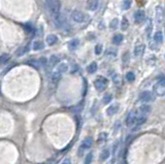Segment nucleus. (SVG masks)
<instances>
[{
	"label": "nucleus",
	"instance_id": "nucleus-1",
	"mask_svg": "<svg viewBox=\"0 0 165 164\" xmlns=\"http://www.w3.org/2000/svg\"><path fill=\"white\" fill-rule=\"evenodd\" d=\"M68 70V63L65 61L60 62L56 65V67L54 68V70L52 71V79L53 81H58L61 77L63 73H65Z\"/></svg>",
	"mask_w": 165,
	"mask_h": 164
},
{
	"label": "nucleus",
	"instance_id": "nucleus-2",
	"mask_svg": "<svg viewBox=\"0 0 165 164\" xmlns=\"http://www.w3.org/2000/svg\"><path fill=\"white\" fill-rule=\"evenodd\" d=\"M47 8L50 9L53 17V20L60 16V9H61V2L59 0H45Z\"/></svg>",
	"mask_w": 165,
	"mask_h": 164
},
{
	"label": "nucleus",
	"instance_id": "nucleus-3",
	"mask_svg": "<svg viewBox=\"0 0 165 164\" xmlns=\"http://www.w3.org/2000/svg\"><path fill=\"white\" fill-rule=\"evenodd\" d=\"M94 86L98 91L102 92L106 89V87H107V79H104V77H98V79H95Z\"/></svg>",
	"mask_w": 165,
	"mask_h": 164
},
{
	"label": "nucleus",
	"instance_id": "nucleus-4",
	"mask_svg": "<svg viewBox=\"0 0 165 164\" xmlns=\"http://www.w3.org/2000/svg\"><path fill=\"white\" fill-rule=\"evenodd\" d=\"M92 144H93V139L91 138V137H87V138L82 141V146L80 147L77 155H79V156H82V154H84L85 151L88 150V149H90L91 147H92Z\"/></svg>",
	"mask_w": 165,
	"mask_h": 164
},
{
	"label": "nucleus",
	"instance_id": "nucleus-5",
	"mask_svg": "<svg viewBox=\"0 0 165 164\" xmlns=\"http://www.w3.org/2000/svg\"><path fill=\"white\" fill-rule=\"evenodd\" d=\"M71 19L77 23H82L86 20V15L82 12H81V10L75 9L71 12Z\"/></svg>",
	"mask_w": 165,
	"mask_h": 164
},
{
	"label": "nucleus",
	"instance_id": "nucleus-6",
	"mask_svg": "<svg viewBox=\"0 0 165 164\" xmlns=\"http://www.w3.org/2000/svg\"><path fill=\"white\" fill-rule=\"evenodd\" d=\"M47 62V61L45 58H40V59H30V60H28L26 63H27L28 65L34 67V68H39L40 66L45 65Z\"/></svg>",
	"mask_w": 165,
	"mask_h": 164
},
{
	"label": "nucleus",
	"instance_id": "nucleus-7",
	"mask_svg": "<svg viewBox=\"0 0 165 164\" xmlns=\"http://www.w3.org/2000/svg\"><path fill=\"white\" fill-rule=\"evenodd\" d=\"M145 18V14L144 10H137L134 14V22L136 24H140L142 22H144Z\"/></svg>",
	"mask_w": 165,
	"mask_h": 164
},
{
	"label": "nucleus",
	"instance_id": "nucleus-8",
	"mask_svg": "<svg viewBox=\"0 0 165 164\" xmlns=\"http://www.w3.org/2000/svg\"><path fill=\"white\" fill-rule=\"evenodd\" d=\"M153 98H154L153 94H152V92H150V91H144L139 95V99L142 101H145V102H147V101H151Z\"/></svg>",
	"mask_w": 165,
	"mask_h": 164
},
{
	"label": "nucleus",
	"instance_id": "nucleus-9",
	"mask_svg": "<svg viewBox=\"0 0 165 164\" xmlns=\"http://www.w3.org/2000/svg\"><path fill=\"white\" fill-rule=\"evenodd\" d=\"M135 121H136V117H135L134 112H130V113L128 114L127 118H126V125H127V126H132Z\"/></svg>",
	"mask_w": 165,
	"mask_h": 164
},
{
	"label": "nucleus",
	"instance_id": "nucleus-10",
	"mask_svg": "<svg viewBox=\"0 0 165 164\" xmlns=\"http://www.w3.org/2000/svg\"><path fill=\"white\" fill-rule=\"evenodd\" d=\"M145 44H138V46H136L135 49H134V55H135L136 57H142L145 53Z\"/></svg>",
	"mask_w": 165,
	"mask_h": 164
},
{
	"label": "nucleus",
	"instance_id": "nucleus-11",
	"mask_svg": "<svg viewBox=\"0 0 165 164\" xmlns=\"http://www.w3.org/2000/svg\"><path fill=\"white\" fill-rule=\"evenodd\" d=\"M97 7H98V0H88V2H87V8L89 10L94 12V10L97 9Z\"/></svg>",
	"mask_w": 165,
	"mask_h": 164
},
{
	"label": "nucleus",
	"instance_id": "nucleus-12",
	"mask_svg": "<svg viewBox=\"0 0 165 164\" xmlns=\"http://www.w3.org/2000/svg\"><path fill=\"white\" fill-rule=\"evenodd\" d=\"M58 42V37L55 35V34H50V35L47 36V42L49 46H54Z\"/></svg>",
	"mask_w": 165,
	"mask_h": 164
},
{
	"label": "nucleus",
	"instance_id": "nucleus-13",
	"mask_svg": "<svg viewBox=\"0 0 165 164\" xmlns=\"http://www.w3.org/2000/svg\"><path fill=\"white\" fill-rule=\"evenodd\" d=\"M79 46H80V40L77 39V38H73V39H71L70 42H68V49L70 50V51L77 50V47Z\"/></svg>",
	"mask_w": 165,
	"mask_h": 164
},
{
	"label": "nucleus",
	"instance_id": "nucleus-14",
	"mask_svg": "<svg viewBox=\"0 0 165 164\" xmlns=\"http://www.w3.org/2000/svg\"><path fill=\"white\" fill-rule=\"evenodd\" d=\"M119 111V104H112L107 109H106V114L108 116H112Z\"/></svg>",
	"mask_w": 165,
	"mask_h": 164
},
{
	"label": "nucleus",
	"instance_id": "nucleus-15",
	"mask_svg": "<svg viewBox=\"0 0 165 164\" xmlns=\"http://www.w3.org/2000/svg\"><path fill=\"white\" fill-rule=\"evenodd\" d=\"M155 92L158 95H164L165 94V86L157 83V85L155 86Z\"/></svg>",
	"mask_w": 165,
	"mask_h": 164
},
{
	"label": "nucleus",
	"instance_id": "nucleus-16",
	"mask_svg": "<svg viewBox=\"0 0 165 164\" xmlns=\"http://www.w3.org/2000/svg\"><path fill=\"white\" fill-rule=\"evenodd\" d=\"M110 151L108 149H104L100 154V161H105L106 159L110 158Z\"/></svg>",
	"mask_w": 165,
	"mask_h": 164
},
{
	"label": "nucleus",
	"instance_id": "nucleus-17",
	"mask_svg": "<svg viewBox=\"0 0 165 164\" xmlns=\"http://www.w3.org/2000/svg\"><path fill=\"white\" fill-rule=\"evenodd\" d=\"M154 40H155L157 44H161L163 42V34L161 31H157L154 35Z\"/></svg>",
	"mask_w": 165,
	"mask_h": 164
},
{
	"label": "nucleus",
	"instance_id": "nucleus-18",
	"mask_svg": "<svg viewBox=\"0 0 165 164\" xmlns=\"http://www.w3.org/2000/svg\"><path fill=\"white\" fill-rule=\"evenodd\" d=\"M96 70H97L96 62H92V63L89 64L88 67H87V71H88L89 73H94V72H96Z\"/></svg>",
	"mask_w": 165,
	"mask_h": 164
},
{
	"label": "nucleus",
	"instance_id": "nucleus-19",
	"mask_svg": "<svg viewBox=\"0 0 165 164\" xmlns=\"http://www.w3.org/2000/svg\"><path fill=\"white\" fill-rule=\"evenodd\" d=\"M58 62H59V59H58L57 56H52L51 58H50V61H49V66L50 67H54V66H56L58 64Z\"/></svg>",
	"mask_w": 165,
	"mask_h": 164
},
{
	"label": "nucleus",
	"instance_id": "nucleus-20",
	"mask_svg": "<svg viewBox=\"0 0 165 164\" xmlns=\"http://www.w3.org/2000/svg\"><path fill=\"white\" fill-rule=\"evenodd\" d=\"M123 42V35L122 34H116V35L112 37V42L115 44H120Z\"/></svg>",
	"mask_w": 165,
	"mask_h": 164
},
{
	"label": "nucleus",
	"instance_id": "nucleus-21",
	"mask_svg": "<svg viewBox=\"0 0 165 164\" xmlns=\"http://www.w3.org/2000/svg\"><path fill=\"white\" fill-rule=\"evenodd\" d=\"M150 112H151V107H150L149 105H142V106L139 109V113L142 114V116L147 115Z\"/></svg>",
	"mask_w": 165,
	"mask_h": 164
},
{
	"label": "nucleus",
	"instance_id": "nucleus-22",
	"mask_svg": "<svg viewBox=\"0 0 165 164\" xmlns=\"http://www.w3.org/2000/svg\"><path fill=\"white\" fill-rule=\"evenodd\" d=\"M118 25H119V20H118V18H115V19H112V21H110V28L112 30H115V29H117L118 28Z\"/></svg>",
	"mask_w": 165,
	"mask_h": 164
},
{
	"label": "nucleus",
	"instance_id": "nucleus-23",
	"mask_svg": "<svg viewBox=\"0 0 165 164\" xmlns=\"http://www.w3.org/2000/svg\"><path fill=\"white\" fill-rule=\"evenodd\" d=\"M32 47H33V50H35V51H39V50L45 47V44H43L41 42H34Z\"/></svg>",
	"mask_w": 165,
	"mask_h": 164
},
{
	"label": "nucleus",
	"instance_id": "nucleus-24",
	"mask_svg": "<svg viewBox=\"0 0 165 164\" xmlns=\"http://www.w3.org/2000/svg\"><path fill=\"white\" fill-rule=\"evenodd\" d=\"M131 3H132L131 0H124L122 3V8L124 10H128L130 8V6H131Z\"/></svg>",
	"mask_w": 165,
	"mask_h": 164
},
{
	"label": "nucleus",
	"instance_id": "nucleus-25",
	"mask_svg": "<svg viewBox=\"0 0 165 164\" xmlns=\"http://www.w3.org/2000/svg\"><path fill=\"white\" fill-rule=\"evenodd\" d=\"M128 26H129V21H128L126 18H123L122 23H121V28H122L123 31H125V30L128 29Z\"/></svg>",
	"mask_w": 165,
	"mask_h": 164
},
{
	"label": "nucleus",
	"instance_id": "nucleus-26",
	"mask_svg": "<svg viewBox=\"0 0 165 164\" xmlns=\"http://www.w3.org/2000/svg\"><path fill=\"white\" fill-rule=\"evenodd\" d=\"M126 79H127L128 82H133L134 79H135V75H134V73L133 72H131V71H129V72L126 74Z\"/></svg>",
	"mask_w": 165,
	"mask_h": 164
},
{
	"label": "nucleus",
	"instance_id": "nucleus-27",
	"mask_svg": "<svg viewBox=\"0 0 165 164\" xmlns=\"http://www.w3.org/2000/svg\"><path fill=\"white\" fill-rule=\"evenodd\" d=\"M9 60V56L7 54H3V55L0 56V64H3L5 62H7Z\"/></svg>",
	"mask_w": 165,
	"mask_h": 164
},
{
	"label": "nucleus",
	"instance_id": "nucleus-28",
	"mask_svg": "<svg viewBox=\"0 0 165 164\" xmlns=\"http://www.w3.org/2000/svg\"><path fill=\"white\" fill-rule=\"evenodd\" d=\"M27 52H28V47H20V49L18 50V52H17V55H18V56H22V55H24L25 53H27Z\"/></svg>",
	"mask_w": 165,
	"mask_h": 164
},
{
	"label": "nucleus",
	"instance_id": "nucleus-29",
	"mask_svg": "<svg viewBox=\"0 0 165 164\" xmlns=\"http://www.w3.org/2000/svg\"><path fill=\"white\" fill-rule=\"evenodd\" d=\"M112 95H110V94L105 95V96L103 97V103H104V104H106V103H108L110 100H112Z\"/></svg>",
	"mask_w": 165,
	"mask_h": 164
},
{
	"label": "nucleus",
	"instance_id": "nucleus-30",
	"mask_svg": "<svg viewBox=\"0 0 165 164\" xmlns=\"http://www.w3.org/2000/svg\"><path fill=\"white\" fill-rule=\"evenodd\" d=\"M101 52H102V44H97L95 47V54L99 55V54H101Z\"/></svg>",
	"mask_w": 165,
	"mask_h": 164
},
{
	"label": "nucleus",
	"instance_id": "nucleus-31",
	"mask_svg": "<svg viewBox=\"0 0 165 164\" xmlns=\"http://www.w3.org/2000/svg\"><path fill=\"white\" fill-rule=\"evenodd\" d=\"M157 83L165 86V75H160V77L157 79Z\"/></svg>",
	"mask_w": 165,
	"mask_h": 164
},
{
	"label": "nucleus",
	"instance_id": "nucleus-32",
	"mask_svg": "<svg viewBox=\"0 0 165 164\" xmlns=\"http://www.w3.org/2000/svg\"><path fill=\"white\" fill-rule=\"evenodd\" d=\"M92 158H93V154H92V153H89V154L87 155V157H86L85 163H87V164L91 163V161H92Z\"/></svg>",
	"mask_w": 165,
	"mask_h": 164
},
{
	"label": "nucleus",
	"instance_id": "nucleus-33",
	"mask_svg": "<svg viewBox=\"0 0 165 164\" xmlns=\"http://www.w3.org/2000/svg\"><path fill=\"white\" fill-rule=\"evenodd\" d=\"M106 138V134L105 133H101V135L99 136V139H98V142H103V141H105Z\"/></svg>",
	"mask_w": 165,
	"mask_h": 164
},
{
	"label": "nucleus",
	"instance_id": "nucleus-34",
	"mask_svg": "<svg viewBox=\"0 0 165 164\" xmlns=\"http://www.w3.org/2000/svg\"><path fill=\"white\" fill-rule=\"evenodd\" d=\"M63 163H70V160H68V159H67V160H65Z\"/></svg>",
	"mask_w": 165,
	"mask_h": 164
}]
</instances>
